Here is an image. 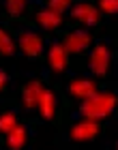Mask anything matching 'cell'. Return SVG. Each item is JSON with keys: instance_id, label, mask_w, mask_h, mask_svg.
Masks as SVG:
<instances>
[{"instance_id": "obj_1", "label": "cell", "mask_w": 118, "mask_h": 150, "mask_svg": "<svg viewBox=\"0 0 118 150\" xmlns=\"http://www.w3.org/2000/svg\"><path fill=\"white\" fill-rule=\"evenodd\" d=\"M114 103H116V99L112 97V94H92L90 99L84 101L82 114H84L86 118H90V120L103 118V116H107L114 110Z\"/></svg>"}, {"instance_id": "obj_2", "label": "cell", "mask_w": 118, "mask_h": 150, "mask_svg": "<svg viewBox=\"0 0 118 150\" xmlns=\"http://www.w3.org/2000/svg\"><path fill=\"white\" fill-rule=\"evenodd\" d=\"M107 62H109V54H107V50H105L103 45H99V47L92 52L90 67H92V71H95L97 75H103V73H105V69H107Z\"/></svg>"}, {"instance_id": "obj_3", "label": "cell", "mask_w": 118, "mask_h": 150, "mask_svg": "<svg viewBox=\"0 0 118 150\" xmlns=\"http://www.w3.org/2000/svg\"><path fill=\"white\" fill-rule=\"evenodd\" d=\"M97 131H99L97 122L88 118V120H84V122H80V125L73 127V137L75 139H88V137H92V135H97Z\"/></svg>"}, {"instance_id": "obj_4", "label": "cell", "mask_w": 118, "mask_h": 150, "mask_svg": "<svg viewBox=\"0 0 118 150\" xmlns=\"http://www.w3.org/2000/svg\"><path fill=\"white\" fill-rule=\"evenodd\" d=\"M88 43H90V37L86 32H73V35H69L67 41H65V50L67 52H80V50H84Z\"/></svg>"}, {"instance_id": "obj_5", "label": "cell", "mask_w": 118, "mask_h": 150, "mask_svg": "<svg viewBox=\"0 0 118 150\" xmlns=\"http://www.w3.org/2000/svg\"><path fill=\"white\" fill-rule=\"evenodd\" d=\"M41 94H43V88H41V84H39V81H30V84L26 86V90H24V103H26V107L39 105Z\"/></svg>"}, {"instance_id": "obj_6", "label": "cell", "mask_w": 118, "mask_h": 150, "mask_svg": "<svg viewBox=\"0 0 118 150\" xmlns=\"http://www.w3.org/2000/svg\"><path fill=\"white\" fill-rule=\"evenodd\" d=\"M19 43H22L24 52L28 54V56H37V54L41 52V39L37 35H32V32H26V35H22V39H19Z\"/></svg>"}, {"instance_id": "obj_7", "label": "cell", "mask_w": 118, "mask_h": 150, "mask_svg": "<svg viewBox=\"0 0 118 150\" xmlns=\"http://www.w3.org/2000/svg\"><path fill=\"white\" fill-rule=\"evenodd\" d=\"M71 92L75 94V97H82V99H90L95 92V84L92 81H88V79H77V81H73L71 84Z\"/></svg>"}, {"instance_id": "obj_8", "label": "cell", "mask_w": 118, "mask_h": 150, "mask_svg": "<svg viewBox=\"0 0 118 150\" xmlns=\"http://www.w3.org/2000/svg\"><path fill=\"white\" fill-rule=\"evenodd\" d=\"M50 64L56 71L65 69V64H67V50H65V45H54L50 50Z\"/></svg>"}, {"instance_id": "obj_9", "label": "cell", "mask_w": 118, "mask_h": 150, "mask_svg": "<svg viewBox=\"0 0 118 150\" xmlns=\"http://www.w3.org/2000/svg\"><path fill=\"white\" fill-rule=\"evenodd\" d=\"M73 15L82 19L84 24H95L97 19H99V13H97L95 6H88V4H80V6H75L73 9Z\"/></svg>"}, {"instance_id": "obj_10", "label": "cell", "mask_w": 118, "mask_h": 150, "mask_svg": "<svg viewBox=\"0 0 118 150\" xmlns=\"http://www.w3.org/2000/svg\"><path fill=\"white\" fill-rule=\"evenodd\" d=\"M37 19H39V24H41V26H45V28H54V26H58V24H60V13L52 11V9H47V11H41Z\"/></svg>"}, {"instance_id": "obj_11", "label": "cell", "mask_w": 118, "mask_h": 150, "mask_svg": "<svg viewBox=\"0 0 118 150\" xmlns=\"http://www.w3.org/2000/svg\"><path fill=\"white\" fill-rule=\"evenodd\" d=\"M39 107H41V114H43L45 118H52V114H54V97H52V92L43 90L41 101H39Z\"/></svg>"}, {"instance_id": "obj_12", "label": "cell", "mask_w": 118, "mask_h": 150, "mask_svg": "<svg viewBox=\"0 0 118 150\" xmlns=\"http://www.w3.org/2000/svg\"><path fill=\"white\" fill-rule=\"evenodd\" d=\"M24 139H26V131L22 127H13V131H9V146L11 148H22L24 146Z\"/></svg>"}, {"instance_id": "obj_13", "label": "cell", "mask_w": 118, "mask_h": 150, "mask_svg": "<svg viewBox=\"0 0 118 150\" xmlns=\"http://www.w3.org/2000/svg\"><path fill=\"white\" fill-rule=\"evenodd\" d=\"M0 52L2 54H13V41L6 37L4 30H0Z\"/></svg>"}, {"instance_id": "obj_14", "label": "cell", "mask_w": 118, "mask_h": 150, "mask_svg": "<svg viewBox=\"0 0 118 150\" xmlns=\"http://www.w3.org/2000/svg\"><path fill=\"white\" fill-rule=\"evenodd\" d=\"M26 4V0H6V9H9L11 15H17V13H22Z\"/></svg>"}, {"instance_id": "obj_15", "label": "cell", "mask_w": 118, "mask_h": 150, "mask_svg": "<svg viewBox=\"0 0 118 150\" xmlns=\"http://www.w3.org/2000/svg\"><path fill=\"white\" fill-rule=\"evenodd\" d=\"M13 127H15L13 114H4L2 118H0V131H13Z\"/></svg>"}, {"instance_id": "obj_16", "label": "cell", "mask_w": 118, "mask_h": 150, "mask_svg": "<svg viewBox=\"0 0 118 150\" xmlns=\"http://www.w3.org/2000/svg\"><path fill=\"white\" fill-rule=\"evenodd\" d=\"M69 2H71V0H50V9L56 11V13H60V11H65L67 6H69Z\"/></svg>"}, {"instance_id": "obj_17", "label": "cell", "mask_w": 118, "mask_h": 150, "mask_svg": "<svg viewBox=\"0 0 118 150\" xmlns=\"http://www.w3.org/2000/svg\"><path fill=\"white\" fill-rule=\"evenodd\" d=\"M101 9L107 13H116L118 11V0H101Z\"/></svg>"}, {"instance_id": "obj_18", "label": "cell", "mask_w": 118, "mask_h": 150, "mask_svg": "<svg viewBox=\"0 0 118 150\" xmlns=\"http://www.w3.org/2000/svg\"><path fill=\"white\" fill-rule=\"evenodd\" d=\"M4 81H6V75H4L2 71H0V88H2V86H4Z\"/></svg>"}]
</instances>
